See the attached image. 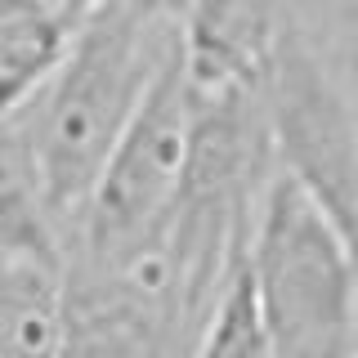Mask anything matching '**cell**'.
Returning <instances> with one entry per match:
<instances>
[{
    "label": "cell",
    "instance_id": "cell-5",
    "mask_svg": "<svg viewBox=\"0 0 358 358\" xmlns=\"http://www.w3.org/2000/svg\"><path fill=\"white\" fill-rule=\"evenodd\" d=\"M197 336L152 246L121 264L63 260L59 358H188Z\"/></svg>",
    "mask_w": 358,
    "mask_h": 358
},
{
    "label": "cell",
    "instance_id": "cell-7",
    "mask_svg": "<svg viewBox=\"0 0 358 358\" xmlns=\"http://www.w3.org/2000/svg\"><path fill=\"white\" fill-rule=\"evenodd\" d=\"M90 14L72 0H0V121L41 94Z\"/></svg>",
    "mask_w": 358,
    "mask_h": 358
},
{
    "label": "cell",
    "instance_id": "cell-2",
    "mask_svg": "<svg viewBox=\"0 0 358 358\" xmlns=\"http://www.w3.org/2000/svg\"><path fill=\"white\" fill-rule=\"evenodd\" d=\"M242 268L268 358L358 354V255L282 171L260 197Z\"/></svg>",
    "mask_w": 358,
    "mask_h": 358
},
{
    "label": "cell",
    "instance_id": "cell-8",
    "mask_svg": "<svg viewBox=\"0 0 358 358\" xmlns=\"http://www.w3.org/2000/svg\"><path fill=\"white\" fill-rule=\"evenodd\" d=\"M0 255H31L54 264L67 255L18 121H0Z\"/></svg>",
    "mask_w": 358,
    "mask_h": 358
},
{
    "label": "cell",
    "instance_id": "cell-11",
    "mask_svg": "<svg viewBox=\"0 0 358 358\" xmlns=\"http://www.w3.org/2000/svg\"><path fill=\"white\" fill-rule=\"evenodd\" d=\"M134 5L143 9V14H152V18H162V22H184V14L193 9V0H134Z\"/></svg>",
    "mask_w": 358,
    "mask_h": 358
},
{
    "label": "cell",
    "instance_id": "cell-9",
    "mask_svg": "<svg viewBox=\"0 0 358 358\" xmlns=\"http://www.w3.org/2000/svg\"><path fill=\"white\" fill-rule=\"evenodd\" d=\"M255 354H264V336H260V318H255L246 268H238V278H233L229 291L220 296L206 331L197 336V345L188 350V358H255Z\"/></svg>",
    "mask_w": 358,
    "mask_h": 358
},
{
    "label": "cell",
    "instance_id": "cell-4",
    "mask_svg": "<svg viewBox=\"0 0 358 358\" xmlns=\"http://www.w3.org/2000/svg\"><path fill=\"white\" fill-rule=\"evenodd\" d=\"M188 121H193V90L184 72V45H175L162 72L152 76L143 103L134 108L130 126L121 130L117 148L108 152L63 260L121 264L148 251L184 175Z\"/></svg>",
    "mask_w": 358,
    "mask_h": 358
},
{
    "label": "cell",
    "instance_id": "cell-3",
    "mask_svg": "<svg viewBox=\"0 0 358 358\" xmlns=\"http://www.w3.org/2000/svg\"><path fill=\"white\" fill-rule=\"evenodd\" d=\"M260 103L282 171L358 255V117L331 41L291 9L260 67Z\"/></svg>",
    "mask_w": 358,
    "mask_h": 358
},
{
    "label": "cell",
    "instance_id": "cell-12",
    "mask_svg": "<svg viewBox=\"0 0 358 358\" xmlns=\"http://www.w3.org/2000/svg\"><path fill=\"white\" fill-rule=\"evenodd\" d=\"M354 358H358V354H354Z\"/></svg>",
    "mask_w": 358,
    "mask_h": 358
},
{
    "label": "cell",
    "instance_id": "cell-10",
    "mask_svg": "<svg viewBox=\"0 0 358 358\" xmlns=\"http://www.w3.org/2000/svg\"><path fill=\"white\" fill-rule=\"evenodd\" d=\"M331 50L341 59V72H345V85H350V99H354V117H358V0H350L341 27L331 36Z\"/></svg>",
    "mask_w": 358,
    "mask_h": 358
},
{
    "label": "cell",
    "instance_id": "cell-1",
    "mask_svg": "<svg viewBox=\"0 0 358 358\" xmlns=\"http://www.w3.org/2000/svg\"><path fill=\"white\" fill-rule=\"evenodd\" d=\"M175 45V22L143 14L134 0H108L81 22L59 72L14 117L36 162L45 206L63 233V251L108 152Z\"/></svg>",
    "mask_w": 358,
    "mask_h": 358
},
{
    "label": "cell",
    "instance_id": "cell-6",
    "mask_svg": "<svg viewBox=\"0 0 358 358\" xmlns=\"http://www.w3.org/2000/svg\"><path fill=\"white\" fill-rule=\"evenodd\" d=\"M296 0H193L179 22L184 72L193 90L255 81Z\"/></svg>",
    "mask_w": 358,
    "mask_h": 358
}]
</instances>
